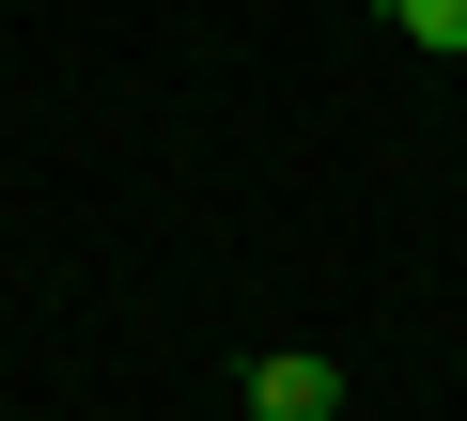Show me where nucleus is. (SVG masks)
Here are the masks:
<instances>
[{
  "mask_svg": "<svg viewBox=\"0 0 467 421\" xmlns=\"http://www.w3.org/2000/svg\"><path fill=\"white\" fill-rule=\"evenodd\" d=\"M250 421H343V359L265 343V359H250Z\"/></svg>",
  "mask_w": 467,
  "mask_h": 421,
  "instance_id": "nucleus-1",
  "label": "nucleus"
},
{
  "mask_svg": "<svg viewBox=\"0 0 467 421\" xmlns=\"http://www.w3.org/2000/svg\"><path fill=\"white\" fill-rule=\"evenodd\" d=\"M405 16V47H436V63H467V0H389Z\"/></svg>",
  "mask_w": 467,
  "mask_h": 421,
  "instance_id": "nucleus-2",
  "label": "nucleus"
}]
</instances>
